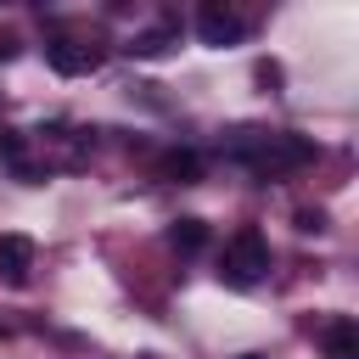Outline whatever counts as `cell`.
I'll return each instance as SVG.
<instances>
[{"mask_svg": "<svg viewBox=\"0 0 359 359\" xmlns=\"http://www.w3.org/2000/svg\"><path fill=\"white\" fill-rule=\"evenodd\" d=\"M269 275V241H264V230H236L230 241H224V258H219V280L224 286H258Z\"/></svg>", "mask_w": 359, "mask_h": 359, "instance_id": "1", "label": "cell"}, {"mask_svg": "<svg viewBox=\"0 0 359 359\" xmlns=\"http://www.w3.org/2000/svg\"><path fill=\"white\" fill-rule=\"evenodd\" d=\"M236 157L252 174H286V168H303L314 157V146L303 135H252L247 146H236Z\"/></svg>", "mask_w": 359, "mask_h": 359, "instance_id": "2", "label": "cell"}, {"mask_svg": "<svg viewBox=\"0 0 359 359\" xmlns=\"http://www.w3.org/2000/svg\"><path fill=\"white\" fill-rule=\"evenodd\" d=\"M196 34H202V45H241L247 39V17L230 0H202L196 6Z\"/></svg>", "mask_w": 359, "mask_h": 359, "instance_id": "3", "label": "cell"}, {"mask_svg": "<svg viewBox=\"0 0 359 359\" xmlns=\"http://www.w3.org/2000/svg\"><path fill=\"white\" fill-rule=\"evenodd\" d=\"M101 56H107V50H101L95 39H50V45H45V62H50L62 79L95 73V67H101Z\"/></svg>", "mask_w": 359, "mask_h": 359, "instance_id": "4", "label": "cell"}, {"mask_svg": "<svg viewBox=\"0 0 359 359\" xmlns=\"http://www.w3.org/2000/svg\"><path fill=\"white\" fill-rule=\"evenodd\" d=\"M28 275H34V241L28 236H0V280L28 286Z\"/></svg>", "mask_w": 359, "mask_h": 359, "instance_id": "5", "label": "cell"}, {"mask_svg": "<svg viewBox=\"0 0 359 359\" xmlns=\"http://www.w3.org/2000/svg\"><path fill=\"white\" fill-rule=\"evenodd\" d=\"M320 342H325V353H331V359H359V325H353L348 314L325 320V325H320Z\"/></svg>", "mask_w": 359, "mask_h": 359, "instance_id": "6", "label": "cell"}, {"mask_svg": "<svg viewBox=\"0 0 359 359\" xmlns=\"http://www.w3.org/2000/svg\"><path fill=\"white\" fill-rule=\"evenodd\" d=\"M0 157H6V168H11L22 185H39V180H45V174L28 163V140H22L17 129H0Z\"/></svg>", "mask_w": 359, "mask_h": 359, "instance_id": "7", "label": "cell"}, {"mask_svg": "<svg viewBox=\"0 0 359 359\" xmlns=\"http://www.w3.org/2000/svg\"><path fill=\"white\" fill-rule=\"evenodd\" d=\"M174 39H180V22H174V17H163L157 28L135 34V45H129V50H135V56H163V50H168Z\"/></svg>", "mask_w": 359, "mask_h": 359, "instance_id": "8", "label": "cell"}, {"mask_svg": "<svg viewBox=\"0 0 359 359\" xmlns=\"http://www.w3.org/2000/svg\"><path fill=\"white\" fill-rule=\"evenodd\" d=\"M157 174H163V180H174V185H196L202 157H196V151H168V157L157 163Z\"/></svg>", "mask_w": 359, "mask_h": 359, "instance_id": "9", "label": "cell"}, {"mask_svg": "<svg viewBox=\"0 0 359 359\" xmlns=\"http://www.w3.org/2000/svg\"><path fill=\"white\" fill-rule=\"evenodd\" d=\"M168 247L174 252H202L208 247V224L202 219H174L168 224Z\"/></svg>", "mask_w": 359, "mask_h": 359, "instance_id": "10", "label": "cell"}, {"mask_svg": "<svg viewBox=\"0 0 359 359\" xmlns=\"http://www.w3.org/2000/svg\"><path fill=\"white\" fill-rule=\"evenodd\" d=\"M297 230H303V236L325 230V213H320V208H303V213H297Z\"/></svg>", "mask_w": 359, "mask_h": 359, "instance_id": "11", "label": "cell"}, {"mask_svg": "<svg viewBox=\"0 0 359 359\" xmlns=\"http://www.w3.org/2000/svg\"><path fill=\"white\" fill-rule=\"evenodd\" d=\"M258 84L275 90V84H280V67H275V62H258Z\"/></svg>", "mask_w": 359, "mask_h": 359, "instance_id": "12", "label": "cell"}, {"mask_svg": "<svg viewBox=\"0 0 359 359\" xmlns=\"http://www.w3.org/2000/svg\"><path fill=\"white\" fill-rule=\"evenodd\" d=\"M11 50H17V45H11V39H0V62H6V56H11Z\"/></svg>", "mask_w": 359, "mask_h": 359, "instance_id": "13", "label": "cell"}, {"mask_svg": "<svg viewBox=\"0 0 359 359\" xmlns=\"http://www.w3.org/2000/svg\"><path fill=\"white\" fill-rule=\"evenodd\" d=\"M0 331H6V325H0Z\"/></svg>", "mask_w": 359, "mask_h": 359, "instance_id": "14", "label": "cell"}]
</instances>
